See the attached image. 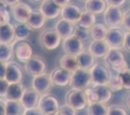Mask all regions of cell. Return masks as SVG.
I'll return each mask as SVG.
<instances>
[{"label": "cell", "mask_w": 130, "mask_h": 115, "mask_svg": "<svg viewBox=\"0 0 130 115\" xmlns=\"http://www.w3.org/2000/svg\"><path fill=\"white\" fill-rule=\"evenodd\" d=\"M104 60L107 65L111 68L117 73L129 68L128 63L120 49L109 48L104 56Z\"/></svg>", "instance_id": "cell-1"}, {"label": "cell", "mask_w": 130, "mask_h": 115, "mask_svg": "<svg viewBox=\"0 0 130 115\" xmlns=\"http://www.w3.org/2000/svg\"><path fill=\"white\" fill-rule=\"evenodd\" d=\"M92 84L90 69L78 68L71 73L69 85L74 89L84 90Z\"/></svg>", "instance_id": "cell-2"}, {"label": "cell", "mask_w": 130, "mask_h": 115, "mask_svg": "<svg viewBox=\"0 0 130 115\" xmlns=\"http://www.w3.org/2000/svg\"><path fill=\"white\" fill-rule=\"evenodd\" d=\"M65 100L66 103L71 106L77 111L85 109L88 104L86 94L82 90L72 88L67 92Z\"/></svg>", "instance_id": "cell-3"}, {"label": "cell", "mask_w": 130, "mask_h": 115, "mask_svg": "<svg viewBox=\"0 0 130 115\" xmlns=\"http://www.w3.org/2000/svg\"><path fill=\"white\" fill-rule=\"evenodd\" d=\"M90 71L93 85H107L112 76L109 67L101 63H95Z\"/></svg>", "instance_id": "cell-4"}, {"label": "cell", "mask_w": 130, "mask_h": 115, "mask_svg": "<svg viewBox=\"0 0 130 115\" xmlns=\"http://www.w3.org/2000/svg\"><path fill=\"white\" fill-rule=\"evenodd\" d=\"M13 55L21 63H26L33 56V48L25 40H16L11 45Z\"/></svg>", "instance_id": "cell-5"}, {"label": "cell", "mask_w": 130, "mask_h": 115, "mask_svg": "<svg viewBox=\"0 0 130 115\" xmlns=\"http://www.w3.org/2000/svg\"><path fill=\"white\" fill-rule=\"evenodd\" d=\"M31 84L33 88L40 95L49 94L54 85L51 75L45 72L34 77Z\"/></svg>", "instance_id": "cell-6"}, {"label": "cell", "mask_w": 130, "mask_h": 115, "mask_svg": "<svg viewBox=\"0 0 130 115\" xmlns=\"http://www.w3.org/2000/svg\"><path fill=\"white\" fill-rule=\"evenodd\" d=\"M122 12L120 7L108 6L103 12V20L106 26L110 28H118L122 25Z\"/></svg>", "instance_id": "cell-7"}, {"label": "cell", "mask_w": 130, "mask_h": 115, "mask_svg": "<svg viewBox=\"0 0 130 115\" xmlns=\"http://www.w3.org/2000/svg\"><path fill=\"white\" fill-rule=\"evenodd\" d=\"M59 107L58 101L55 97L49 94L40 95L37 107L43 114H56Z\"/></svg>", "instance_id": "cell-8"}, {"label": "cell", "mask_w": 130, "mask_h": 115, "mask_svg": "<svg viewBox=\"0 0 130 115\" xmlns=\"http://www.w3.org/2000/svg\"><path fill=\"white\" fill-rule=\"evenodd\" d=\"M61 38L55 29H45L39 36L40 43L48 51L56 49L61 43Z\"/></svg>", "instance_id": "cell-9"}, {"label": "cell", "mask_w": 130, "mask_h": 115, "mask_svg": "<svg viewBox=\"0 0 130 115\" xmlns=\"http://www.w3.org/2000/svg\"><path fill=\"white\" fill-rule=\"evenodd\" d=\"M125 32L122 29L118 28H108L104 40L109 48L121 49L123 46Z\"/></svg>", "instance_id": "cell-10"}, {"label": "cell", "mask_w": 130, "mask_h": 115, "mask_svg": "<svg viewBox=\"0 0 130 115\" xmlns=\"http://www.w3.org/2000/svg\"><path fill=\"white\" fill-rule=\"evenodd\" d=\"M46 67L45 61L39 56H32L24 65L26 73L32 77L45 72Z\"/></svg>", "instance_id": "cell-11"}, {"label": "cell", "mask_w": 130, "mask_h": 115, "mask_svg": "<svg viewBox=\"0 0 130 115\" xmlns=\"http://www.w3.org/2000/svg\"><path fill=\"white\" fill-rule=\"evenodd\" d=\"M62 48L66 54L77 56L84 50V44L79 39L72 35L63 39L62 42Z\"/></svg>", "instance_id": "cell-12"}, {"label": "cell", "mask_w": 130, "mask_h": 115, "mask_svg": "<svg viewBox=\"0 0 130 115\" xmlns=\"http://www.w3.org/2000/svg\"><path fill=\"white\" fill-rule=\"evenodd\" d=\"M32 11V9L27 3L19 2L12 6V14L16 21L20 23H26Z\"/></svg>", "instance_id": "cell-13"}, {"label": "cell", "mask_w": 130, "mask_h": 115, "mask_svg": "<svg viewBox=\"0 0 130 115\" xmlns=\"http://www.w3.org/2000/svg\"><path fill=\"white\" fill-rule=\"evenodd\" d=\"M23 78V72L21 67L15 61H7L5 78L9 83H19Z\"/></svg>", "instance_id": "cell-14"}, {"label": "cell", "mask_w": 130, "mask_h": 115, "mask_svg": "<svg viewBox=\"0 0 130 115\" xmlns=\"http://www.w3.org/2000/svg\"><path fill=\"white\" fill-rule=\"evenodd\" d=\"M50 75L54 85L61 87L69 85L71 77V73L69 72L61 67L54 68Z\"/></svg>", "instance_id": "cell-15"}, {"label": "cell", "mask_w": 130, "mask_h": 115, "mask_svg": "<svg viewBox=\"0 0 130 115\" xmlns=\"http://www.w3.org/2000/svg\"><path fill=\"white\" fill-rule=\"evenodd\" d=\"M61 8L56 5L52 0H43L39 11L46 19H56L60 14Z\"/></svg>", "instance_id": "cell-16"}, {"label": "cell", "mask_w": 130, "mask_h": 115, "mask_svg": "<svg viewBox=\"0 0 130 115\" xmlns=\"http://www.w3.org/2000/svg\"><path fill=\"white\" fill-rule=\"evenodd\" d=\"M81 13L82 11L77 5L69 3L66 6L61 8L60 15L62 19L76 24Z\"/></svg>", "instance_id": "cell-17"}, {"label": "cell", "mask_w": 130, "mask_h": 115, "mask_svg": "<svg viewBox=\"0 0 130 115\" xmlns=\"http://www.w3.org/2000/svg\"><path fill=\"white\" fill-rule=\"evenodd\" d=\"M40 95L34 88L26 89L20 101L24 109H29L37 107Z\"/></svg>", "instance_id": "cell-18"}, {"label": "cell", "mask_w": 130, "mask_h": 115, "mask_svg": "<svg viewBox=\"0 0 130 115\" xmlns=\"http://www.w3.org/2000/svg\"><path fill=\"white\" fill-rule=\"evenodd\" d=\"M75 24H76L72 23L61 18L56 24L55 30L61 37V39H64L73 34Z\"/></svg>", "instance_id": "cell-19"}, {"label": "cell", "mask_w": 130, "mask_h": 115, "mask_svg": "<svg viewBox=\"0 0 130 115\" xmlns=\"http://www.w3.org/2000/svg\"><path fill=\"white\" fill-rule=\"evenodd\" d=\"M109 49L105 40H93L89 45L88 51L96 58H104Z\"/></svg>", "instance_id": "cell-20"}, {"label": "cell", "mask_w": 130, "mask_h": 115, "mask_svg": "<svg viewBox=\"0 0 130 115\" xmlns=\"http://www.w3.org/2000/svg\"><path fill=\"white\" fill-rule=\"evenodd\" d=\"M26 88L21 82L9 83L5 98L8 100L20 101Z\"/></svg>", "instance_id": "cell-21"}, {"label": "cell", "mask_w": 130, "mask_h": 115, "mask_svg": "<svg viewBox=\"0 0 130 115\" xmlns=\"http://www.w3.org/2000/svg\"><path fill=\"white\" fill-rule=\"evenodd\" d=\"M15 39L14 26L10 22L0 26V43L11 44Z\"/></svg>", "instance_id": "cell-22"}, {"label": "cell", "mask_w": 130, "mask_h": 115, "mask_svg": "<svg viewBox=\"0 0 130 115\" xmlns=\"http://www.w3.org/2000/svg\"><path fill=\"white\" fill-rule=\"evenodd\" d=\"M78 67L80 68L90 69L95 64V57L88 51L83 50L76 56Z\"/></svg>", "instance_id": "cell-23"}, {"label": "cell", "mask_w": 130, "mask_h": 115, "mask_svg": "<svg viewBox=\"0 0 130 115\" xmlns=\"http://www.w3.org/2000/svg\"><path fill=\"white\" fill-rule=\"evenodd\" d=\"M92 88L96 94L99 102L106 103L112 98V92L107 85H93Z\"/></svg>", "instance_id": "cell-24"}, {"label": "cell", "mask_w": 130, "mask_h": 115, "mask_svg": "<svg viewBox=\"0 0 130 115\" xmlns=\"http://www.w3.org/2000/svg\"><path fill=\"white\" fill-rule=\"evenodd\" d=\"M46 19L39 11H32L26 23L32 29H39L44 26Z\"/></svg>", "instance_id": "cell-25"}, {"label": "cell", "mask_w": 130, "mask_h": 115, "mask_svg": "<svg viewBox=\"0 0 130 115\" xmlns=\"http://www.w3.org/2000/svg\"><path fill=\"white\" fill-rule=\"evenodd\" d=\"M60 67L68 71L70 73H73L75 71L77 70L78 67L77 63V57L72 54H66L61 57L60 60Z\"/></svg>", "instance_id": "cell-26"}, {"label": "cell", "mask_w": 130, "mask_h": 115, "mask_svg": "<svg viewBox=\"0 0 130 115\" xmlns=\"http://www.w3.org/2000/svg\"><path fill=\"white\" fill-rule=\"evenodd\" d=\"M107 7L105 0H87L85 2L84 9L93 14H101Z\"/></svg>", "instance_id": "cell-27"}, {"label": "cell", "mask_w": 130, "mask_h": 115, "mask_svg": "<svg viewBox=\"0 0 130 115\" xmlns=\"http://www.w3.org/2000/svg\"><path fill=\"white\" fill-rule=\"evenodd\" d=\"M5 115L24 114V107L20 101L8 100L5 101Z\"/></svg>", "instance_id": "cell-28"}, {"label": "cell", "mask_w": 130, "mask_h": 115, "mask_svg": "<svg viewBox=\"0 0 130 115\" xmlns=\"http://www.w3.org/2000/svg\"><path fill=\"white\" fill-rule=\"evenodd\" d=\"M96 17L95 14L89 11H82L79 19L77 20L76 24L81 26L83 28L90 29L95 24Z\"/></svg>", "instance_id": "cell-29"}, {"label": "cell", "mask_w": 130, "mask_h": 115, "mask_svg": "<svg viewBox=\"0 0 130 115\" xmlns=\"http://www.w3.org/2000/svg\"><path fill=\"white\" fill-rule=\"evenodd\" d=\"M14 35L16 40H26L31 35L32 29L27 24V23H20L14 26Z\"/></svg>", "instance_id": "cell-30"}, {"label": "cell", "mask_w": 130, "mask_h": 115, "mask_svg": "<svg viewBox=\"0 0 130 115\" xmlns=\"http://www.w3.org/2000/svg\"><path fill=\"white\" fill-rule=\"evenodd\" d=\"M90 36L93 40H104L108 28L105 25L101 23L95 24L89 29Z\"/></svg>", "instance_id": "cell-31"}, {"label": "cell", "mask_w": 130, "mask_h": 115, "mask_svg": "<svg viewBox=\"0 0 130 115\" xmlns=\"http://www.w3.org/2000/svg\"><path fill=\"white\" fill-rule=\"evenodd\" d=\"M86 112L90 115H107V107L105 103L99 101L92 102L88 104Z\"/></svg>", "instance_id": "cell-32"}, {"label": "cell", "mask_w": 130, "mask_h": 115, "mask_svg": "<svg viewBox=\"0 0 130 115\" xmlns=\"http://www.w3.org/2000/svg\"><path fill=\"white\" fill-rule=\"evenodd\" d=\"M13 56L11 44L0 43V60L7 62Z\"/></svg>", "instance_id": "cell-33"}, {"label": "cell", "mask_w": 130, "mask_h": 115, "mask_svg": "<svg viewBox=\"0 0 130 115\" xmlns=\"http://www.w3.org/2000/svg\"><path fill=\"white\" fill-rule=\"evenodd\" d=\"M112 92H118L124 89L119 75H112L107 84Z\"/></svg>", "instance_id": "cell-34"}, {"label": "cell", "mask_w": 130, "mask_h": 115, "mask_svg": "<svg viewBox=\"0 0 130 115\" xmlns=\"http://www.w3.org/2000/svg\"><path fill=\"white\" fill-rule=\"evenodd\" d=\"M73 35H75V37H77L83 42L87 40L90 37V31H89V29L83 28L81 26L76 24V26H75V29H74Z\"/></svg>", "instance_id": "cell-35"}, {"label": "cell", "mask_w": 130, "mask_h": 115, "mask_svg": "<svg viewBox=\"0 0 130 115\" xmlns=\"http://www.w3.org/2000/svg\"><path fill=\"white\" fill-rule=\"evenodd\" d=\"M7 5L0 1V26L9 22L10 14L7 9Z\"/></svg>", "instance_id": "cell-36"}, {"label": "cell", "mask_w": 130, "mask_h": 115, "mask_svg": "<svg viewBox=\"0 0 130 115\" xmlns=\"http://www.w3.org/2000/svg\"><path fill=\"white\" fill-rule=\"evenodd\" d=\"M108 115H127L126 109L120 105H112L107 107Z\"/></svg>", "instance_id": "cell-37"}, {"label": "cell", "mask_w": 130, "mask_h": 115, "mask_svg": "<svg viewBox=\"0 0 130 115\" xmlns=\"http://www.w3.org/2000/svg\"><path fill=\"white\" fill-rule=\"evenodd\" d=\"M122 81L123 88L124 89L130 90V69H125L122 72L118 73Z\"/></svg>", "instance_id": "cell-38"}, {"label": "cell", "mask_w": 130, "mask_h": 115, "mask_svg": "<svg viewBox=\"0 0 130 115\" xmlns=\"http://www.w3.org/2000/svg\"><path fill=\"white\" fill-rule=\"evenodd\" d=\"M77 114V110L69 105L66 104L60 106L58 109L57 115H75Z\"/></svg>", "instance_id": "cell-39"}, {"label": "cell", "mask_w": 130, "mask_h": 115, "mask_svg": "<svg viewBox=\"0 0 130 115\" xmlns=\"http://www.w3.org/2000/svg\"><path fill=\"white\" fill-rule=\"evenodd\" d=\"M84 92L86 94V97H87L88 101L89 103H92V102H95L98 101V97H97L95 92H94L93 89L92 88L88 87L87 88L84 90Z\"/></svg>", "instance_id": "cell-40"}, {"label": "cell", "mask_w": 130, "mask_h": 115, "mask_svg": "<svg viewBox=\"0 0 130 115\" xmlns=\"http://www.w3.org/2000/svg\"><path fill=\"white\" fill-rule=\"evenodd\" d=\"M9 83L5 78H0V97H5Z\"/></svg>", "instance_id": "cell-41"}, {"label": "cell", "mask_w": 130, "mask_h": 115, "mask_svg": "<svg viewBox=\"0 0 130 115\" xmlns=\"http://www.w3.org/2000/svg\"><path fill=\"white\" fill-rule=\"evenodd\" d=\"M122 25L127 31H130V9L124 12Z\"/></svg>", "instance_id": "cell-42"}, {"label": "cell", "mask_w": 130, "mask_h": 115, "mask_svg": "<svg viewBox=\"0 0 130 115\" xmlns=\"http://www.w3.org/2000/svg\"><path fill=\"white\" fill-rule=\"evenodd\" d=\"M23 115H43L37 107L29 109H25Z\"/></svg>", "instance_id": "cell-43"}, {"label": "cell", "mask_w": 130, "mask_h": 115, "mask_svg": "<svg viewBox=\"0 0 130 115\" xmlns=\"http://www.w3.org/2000/svg\"><path fill=\"white\" fill-rule=\"evenodd\" d=\"M122 48H124L126 51L130 52V31L125 32Z\"/></svg>", "instance_id": "cell-44"}, {"label": "cell", "mask_w": 130, "mask_h": 115, "mask_svg": "<svg viewBox=\"0 0 130 115\" xmlns=\"http://www.w3.org/2000/svg\"><path fill=\"white\" fill-rule=\"evenodd\" d=\"M108 6L120 7L124 5L126 0H105Z\"/></svg>", "instance_id": "cell-45"}, {"label": "cell", "mask_w": 130, "mask_h": 115, "mask_svg": "<svg viewBox=\"0 0 130 115\" xmlns=\"http://www.w3.org/2000/svg\"><path fill=\"white\" fill-rule=\"evenodd\" d=\"M7 62L0 60V78H5Z\"/></svg>", "instance_id": "cell-46"}, {"label": "cell", "mask_w": 130, "mask_h": 115, "mask_svg": "<svg viewBox=\"0 0 130 115\" xmlns=\"http://www.w3.org/2000/svg\"><path fill=\"white\" fill-rule=\"evenodd\" d=\"M54 3H55L56 5H58V7L62 8L63 7L66 6L70 3L71 0H52Z\"/></svg>", "instance_id": "cell-47"}, {"label": "cell", "mask_w": 130, "mask_h": 115, "mask_svg": "<svg viewBox=\"0 0 130 115\" xmlns=\"http://www.w3.org/2000/svg\"><path fill=\"white\" fill-rule=\"evenodd\" d=\"M1 2L5 3V5L9 7H12L20 2V0H0Z\"/></svg>", "instance_id": "cell-48"}, {"label": "cell", "mask_w": 130, "mask_h": 115, "mask_svg": "<svg viewBox=\"0 0 130 115\" xmlns=\"http://www.w3.org/2000/svg\"><path fill=\"white\" fill-rule=\"evenodd\" d=\"M0 115H5V101H0Z\"/></svg>", "instance_id": "cell-49"}, {"label": "cell", "mask_w": 130, "mask_h": 115, "mask_svg": "<svg viewBox=\"0 0 130 115\" xmlns=\"http://www.w3.org/2000/svg\"><path fill=\"white\" fill-rule=\"evenodd\" d=\"M125 105L127 106V109L130 110V93H129L125 97Z\"/></svg>", "instance_id": "cell-50"}, {"label": "cell", "mask_w": 130, "mask_h": 115, "mask_svg": "<svg viewBox=\"0 0 130 115\" xmlns=\"http://www.w3.org/2000/svg\"><path fill=\"white\" fill-rule=\"evenodd\" d=\"M29 2H32V3H37V2H40V1H41V0H29Z\"/></svg>", "instance_id": "cell-51"}, {"label": "cell", "mask_w": 130, "mask_h": 115, "mask_svg": "<svg viewBox=\"0 0 130 115\" xmlns=\"http://www.w3.org/2000/svg\"><path fill=\"white\" fill-rule=\"evenodd\" d=\"M83 1H85V2H86V1H87V0H83Z\"/></svg>", "instance_id": "cell-52"}]
</instances>
